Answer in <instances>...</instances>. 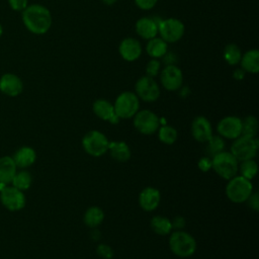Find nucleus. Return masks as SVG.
I'll return each instance as SVG.
<instances>
[{"mask_svg": "<svg viewBox=\"0 0 259 259\" xmlns=\"http://www.w3.org/2000/svg\"><path fill=\"white\" fill-rule=\"evenodd\" d=\"M22 21L30 32L34 34H44L51 28L52 15L50 10L42 5H27L22 11Z\"/></svg>", "mask_w": 259, "mask_h": 259, "instance_id": "nucleus-1", "label": "nucleus"}, {"mask_svg": "<svg viewBox=\"0 0 259 259\" xmlns=\"http://www.w3.org/2000/svg\"><path fill=\"white\" fill-rule=\"evenodd\" d=\"M169 246L176 256L186 258L194 254L196 250V241L190 234L177 230L171 234Z\"/></svg>", "mask_w": 259, "mask_h": 259, "instance_id": "nucleus-2", "label": "nucleus"}, {"mask_svg": "<svg viewBox=\"0 0 259 259\" xmlns=\"http://www.w3.org/2000/svg\"><path fill=\"white\" fill-rule=\"evenodd\" d=\"M211 168L220 177L230 180L238 173L239 161L231 152L222 151L211 158Z\"/></svg>", "mask_w": 259, "mask_h": 259, "instance_id": "nucleus-3", "label": "nucleus"}, {"mask_svg": "<svg viewBox=\"0 0 259 259\" xmlns=\"http://www.w3.org/2000/svg\"><path fill=\"white\" fill-rule=\"evenodd\" d=\"M253 193V185L250 180L240 176H235L231 178L226 186L227 197L235 202L242 203L247 201L250 195Z\"/></svg>", "mask_w": 259, "mask_h": 259, "instance_id": "nucleus-4", "label": "nucleus"}, {"mask_svg": "<svg viewBox=\"0 0 259 259\" xmlns=\"http://www.w3.org/2000/svg\"><path fill=\"white\" fill-rule=\"evenodd\" d=\"M258 146L259 143L256 138L241 135L233 142L231 153L239 162L251 160L256 157Z\"/></svg>", "mask_w": 259, "mask_h": 259, "instance_id": "nucleus-5", "label": "nucleus"}, {"mask_svg": "<svg viewBox=\"0 0 259 259\" xmlns=\"http://www.w3.org/2000/svg\"><path fill=\"white\" fill-rule=\"evenodd\" d=\"M140 107V101L139 97L136 93L125 91L120 93L114 102L113 108L115 114L119 118H131L133 117L139 110Z\"/></svg>", "mask_w": 259, "mask_h": 259, "instance_id": "nucleus-6", "label": "nucleus"}, {"mask_svg": "<svg viewBox=\"0 0 259 259\" xmlns=\"http://www.w3.org/2000/svg\"><path fill=\"white\" fill-rule=\"evenodd\" d=\"M107 138L98 131H90L82 139L84 151L93 157H100L108 150Z\"/></svg>", "mask_w": 259, "mask_h": 259, "instance_id": "nucleus-7", "label": "nucleus"}, {"mask_svg": "<svg viewBox=\"0 0 259 259\" xmlns=\"http://www.w3.org/2000/svg\"><path fill=\"white\" fill-rule=\"evenodd\" d=\"M158 32L166 42H175L184 34V24L176 18H167L158 22Z\"/></svg>", "mask_w": 259, "mask_h": 259, "instance_id": "nucleus-8", "label": "nucleus"}, {"mask_svg": "<svg viewBox=\"0 0 259 259\" xmlns=\"http://www.w3.org/2000/svg\"><path fill=\"white\" fill-rule=\"evenodd\" d=\"M134 125L143 135L154 134L160 125L159 117L151 110H141L134 115Z\"/></svg>", "mask_w": 259, "mask_h": 259, "instance_id": "nucleus-9", "label": "nucleus"}, {"mask_svg": "<svg viewBox=\"0 0 259 259\" xmlns=\"http://www.w3.org/2000/svg\"><path fill=\"white\" fill-rule=\"evenodd\" d=\"M137 96L144 101L153 102L160 96V88L157 82L149 76L141 77L135 86Z\"/></svg>", "mask_w": 259, "mask_h": 259, "instance_id": "nucleus-10", "label": "nucleus"}, {"mask_svg": "<svg viewBox=\"0 0 259 259\" xmlns=\"http://www.w3.org/2000/svg\"><path fill=\"white\" fill-rule=\"evenodd\" d=\"M217 130L220 136L235 140L242 135V119L234 115L226 116L219 121Z\"/></svg>", "mask_w": 259, "mask_h": 259, "instance_id": "nucleus-11", "label": "nucleus"}, {"mask_svg": "<svg viewBox=\"0 0 259 259\" xmlns=\"http://www.w3.org/2000/svg\"><path fill=\"white\" fill-rule=\"evenodd\" d=\"M1 201L8 209L18 210L25 205V196L22 190H19L14 186H5L1 190Z\"/></svg>", "mask_w": 259, "mask_h": 259, "instance_id": "nucleus-12", "label": "nucleus"}, {"mask_svg": "<svg viewBox=\"0 0 259 259\" xmlns=\"http://www.w3.org/2000/svg\"><path fill=\"white\" fill-rule=\"evenodd\" d=\"M183 81L181 70L175 65H167L161 73V82L163 87L168 91L178 90Z\"/></svg>", "mask_w": 259, "mask_h": 259, "instance_id": "nucleus-13", "label": "nucleus"}, {"mask_svg": "<svg viewBox=\"0 0 259 259\" xmlns=\"http://www.w3.org/2000/svg\"><path fill=\"white\" fill-rule=\"evenodd\" d=\"M23 90L21 79L12 73H6L0 77V91L8 96H17Z\"/></svg>", "mask_w": 259, "mask_h": 259, "instance_id": "nucleus-14", "label": "nucleus"}, {"mask_svg": "<svg viewBox=\"0 0 259 259\" xmlns=\"http://www.w3.org/2000/svg\"><path fill=\"white\" fill-rule=\"evenodd\" d=\"M191 135L200 143H205L212 136V128L209 120L204 116H197L191 123Z\"/></svg>", "mask_w": 259, "mask_h": 259, "instance_id": "nucleus-15", "label": "nucleus"}, {"mask_svg": "<svg viewBox=\"0 0 259 259\" xmlns=\"http://www.w3.org/2000/svg\"><path fill=\"white\" fill-rule=\"evenodd\" d=\"M161 195L157 188L155 187H146L144 188L139 195L140 206L146 211H152L156 209L160 203Z\"/></svg>", "mask_w": 259, "mask_h": 259, "instance_id": "nucleus-16", "label": "nucleus"}, {"mask_svg": "<svg viewBox=\"0 0 259 259\" xmlns=\"http://www.w3.org/2000/svg\"><path fill=\"white\" fill-rule=\"evenodd\" d=\"M118 52L123 60L127 62H133L140 58L142 54V47L136 38L126 37L120 42Z\"/></svg>", "mask_w": 259, "mask_h": 259, "instance_id": "nucleus-17", "label": "nucleus"}, {"mask_svg": "<svg viewBox=\"0 0 259 259\" xmlns=\"http://www.w3.org/2000/svg\"><path fill=\"white\" fill-rule=\"evenodd\" d=\"M136 31L145 39L156 37L158 33V22L153 18L142 17L136 23Z\"/></svg>", "mask_w": 259, "mask_h": 259, "instance_id": "nucleus-18", "label": "nucleus"}, {"mask_svg": "<svg viewBox=\"0 0 259 259\" xmlns=\"http://www.w3.org/2000/svg\"><path fill=\"white\" fill-rule=\"evenodd\" d=\"M36 158L35 152L30 147H22L20 148L12 158L16 167L26 168L34 163Z\"/></svg>", "mask_w": 259, "mask_h": 259, "instance_id": "nucleus-19", "label": "nucleus"}, {"mask_svg": "<svg viewBox=\"0 0 259 259\" xmlns=\"http://www.w3.org/2000/svg\"><path fill=\"white\" fill-rule=\"evenodd\" d=\"M16 173V165L11 157L0 158V183H9Z\"/></svg>", "mask_w": 259, "mask_h": 259, "instance_id": "nucleus-20", "label": "nucleus"}, {"mask_svg": "<svg viewBox=\"0 0 259 259\" xmlns=\"http://www.w3.org/2000/svg\"><path fill=\"white\" fill-rule=\"evenodd\" d=\"M92 108L95 115L102 120L109 121L115 115L113 105L108 100H105V99L95 100Z\"/></svg>", "mask_w": 259, "mask_h": 259, "instance_id": "nucleus-21", "label": "nucleus"}, {"mask_svg": "<svg viewBox=\"0 0 259 259\" xmlns=\"http://www.w3.org/2000/svg\"><path fill=\"white\" fill-rule=\"evenodd\" d=\"M108 151L111 158L118 162H125L131 158V149L124 142H109Z\"/></svg>", "mask_w": 259, "mask_h": 259, "instance_id": "nucleus-22", "label": "nucleus"}, {"mask_svg": "<svg viewBox=\"0 0 259 259\" xmlns=\"http://www.w3.org/2000/svg\"><path fill=\"white\" fill-rule=\"evenodd\" d=\"M240 63L244 71L256 74L259 71V52L257 50L246 52L242 56Z\"/></svg>", "mask_w": 259, "mask_h": 259, "instance_id": "nucleus-23", "label": "nucleus"}, {"mask_svg": "<svg viewBox=\"0 0 259 259\" xmlns=\"http://www.w3.org/2000/svg\"><path fill=\"white\" fill-rule=\"evenodd\" d=\"M167 42L160 37H153L149 39L146 50L150 57L153 59H159L167 53Z\"/></svg>", "mask_w": 259, "mask_h": 259, "instance_id": "nucleus-24", "label": "nucleus"}, {"mask_svg": "<svg viewBox=\"0 0 259 259\" xmlns=\"http://www.w3.org/2000/svg\"><path fill=\"white\" fill-rule=\"evenodd\" d=\"M103 219V210L98 206H91L84 213V223L89 228H95L99 226L102 223Z\"/></svg>", "mask_w": 259, "mask_h": 259, "instance_id": "nucleus-25", "label": "nucleus"}, {"mask_svg": "<svg viewBox=\"0 0 259 259\" xmlns=\"http://www.w3.org/2000/svg\"><path fill=\"white\" fill-rule=\"evenodd\" d=\"M151 228L158 235H168L172 231V223L169 219L161 215L153 217L151 220Z\"/></svg>", "mask_w": 259, "mask_h": 259, "instance_id": "nucleus-26", "label": "nucleus"}, {"mask_svg": "<svg viewBox=\"0 0 259 259\" xmlns=\"http://www.w3.org/2000/svg\"><path fill=\"white\" fill-rule=\"evenodd\" d=\"M242 58V52L240 48L235 44H229L224 50V59L229 65H236L240 63Z\"/></svg>", "mask_w": 259, "mask_h": 259, "instance_id": "nucleus-27", "label": "nucleus"}, {"mask_svg": "<svg viewBox=\"0 0 259 259\" xmlns=\"http://www.w3.org/2000/svg\"><path fill=\"white\" fill-rule=\"evenodd\" d=\"M205 143H206L205 149H206L207 157L212 158L214 155L224 151L225 142L220 136H211Z\"/></svg>", "mask_w": 259, "mask_h": 259, "instance_id": "nucleus-28", "label": "nucleus"}, {"mask_svg": "<svg viewBox=\"0 0 259 259\" xmlns=\"http://www.w3.org/2000/svg\"><path fill=\"white\" fill-rule=\"evenodd\" d=\"M238 171H240V174L242 177L251 180L253 179L258 171V166L257 163L251 159V160H246V161H242L241 164L239 165Z\"/></svg>", "mask_w": 259, "mask_h": 259, "instance_id": "nucleus-29", "label": "nucleus"}, {"mask_svg": "<svg viewBox=\"0 0 259 259\" xmlns=\"http://www.w3.org/2000/svg\"><path fill=\"white\" fill-rule=\"evenodd\" d=\"M158 138L160 142L166 145H172L176 142L178 138V133L177 131L170 125H163L159 128L158 133Z\"/></svg>", "mask_w": 259, "mask_h": 259, "instance_id": "nucleus-30", "label": "nucleus"}, {"mask_svg": "<svg viewBox=\"0 0 259 259\" xmlns=\"http://www.w3.org/2000/svg\"><path fill=\"white\" fill-rule=\"evenodd\" d=\"M258 132V120L253 115H248L242 120V135L256 138Z\"/></svg>", "mask_w": 259, "mask_h": 259, "instance_id": "nucleus-31", "label": "nucleus"}, {"mask_svg": "<svg viewBox=\"0 0 259 259\" xmlns=\"http://www.w3.org/2000/svg\"><path fill=\"white\" fill-rule=\"evenodd\" d=\"M32 178L30 174L26 171H20L18 173H15L14 177L12 178L13 186L16 187L19 190H26L31 185Z\"/></svg>", "mask_w": 259, "mask_h": 259, "instance_id": "nucleus-32", "label": "nucleus"}, {"mask_svg": "<svg viewBox=\"0 0 259 259\" xmlns=\"http://www.w3.org/2000/svg\"><path fill=\"white\" fill-rule=\"evenodd\" d=\"M159 70H160V62L157 59H152L146 67L147 76L153 78L159 73Z\"/></svg>", "mask_w": 259, "mask_h": 259, "instance_id": "nucleus-33", "label": "nucleus"}, {"mask_svg": "<svg viewBox=\"0 0 259 259\" xmlns=\"http://www.w3.org/2000/svg\"><path fill=\"white\" fill-rule=\"evenodd\" d=\"M96 252L100 257H102L104 259H110V258H112V255H113L111 248L105 244L99 245L96 249Z\"/></svg>", "mask_w": 259, "mask_h": 259, "instance_id": "nucleus-34", "label": "nucleus"}, {"mask_svg": "<svg viewBox=\"0 0 259 259\" xmlns=\"http://www.w3.org/2000/svg\"><path fill=\"white\" fill-rule=\"evenodd\" d=\"M28 0H8L10 7L15 11H23L27 7Z\"/></svg>", "mask_w": 259, "mask_h": 259, "instance_id": "nucleus-35", "label": "nucleus"}, {"mask_svg": "<svg viewBox=\"0 0 259 259\" xmlns=\"http://www.w3.org/2000/svg\"><path fill=\"white\" fill-rule=\"evenodd\" d=\"M157 1L158 0H135V3L143 10H150L156 5Z\"/></svg>", "mask_w": 259, "mask_h": 259, "instance_id": "nucleus-36", "label": "nucleus"}, {"mask_svg": "<svg viewBox=\"0 0 259 259\" xmlns=\"http://www.w3.org/2000/svg\"><path fill=\"white\" fill-rule=\"evenodd\" d=\"M197 166L202 172H207L211 168V159L209 157H202L199 159Z\"/></svg>", "mask_w": 259, "mask_h": 259, "instance_id": "nucleus-37", "label": "nucleus"}, {"mask_svg": "<svg viewBox=\"0 0 259 259\" xmlns=\"http://www.w3.org/2000/svg\"><path fill=\"white\" fill-rule=\"evenodd\" d=\"M249 206L254 209V210H258L259 209V200H258V193H252L250 195V197L247 199Z\"/></svg>", "mask_w": 259, "mask_h": 259, "instance_id": "nucleus-38", "label": "nucleus"}, {"mask_svg": "<svg viewBox=\"0 0 259 259\" xmlns=\"http://www.w3.org/2000/svg\"><path fill=\"white\" fill-rule=\"evenodd\" d=\"M172 223V229L181 230L185 226V221L182 217H176Z\"/></svg>", "mask_w": 259, "mask_h": 259, "instance_id": "nucleus-39", "label": "nucleus"}, {"mask_svg": "<svg viewBox=\"0 0 259 259\" xmlns=\"http://www.w3.org/2000/svg\"><path fill=\"white\" fill-rule=\"evenodd\" d=\"M244 76H245V71H244L243 69H239V70H236V71L234 72V77H235L236 79H238V80L243 79Z\"/></svg>", "mask_w": 259, "mask_h": 259, "instance_id": "nucleus-40", "label": "nucleus"}, {"mask_svg": "<svg viewBox=\"0 0 259 259\" xmlns=\"http://www.w3.org/2000/svg\"><path fill=\"white\" fill-rule=\"evenodd\" d=\"M104 4H106V5H112L113 3H115L117 0H101Z\"/></svg>", "mask_w": 259, "mask_h": 259, "instance_id": "nucleus-41", "label": "nucleus"}, {"mask_svg": "<svg viewBox=\"0 0 259 259\" xmlns=\"http://www.w3.org/2000/svg\"><path fill=\"white\" fill-rule=\"evenodd\" d=\"M2 33H3V27H2V25L0 24V36L2 35Z\"/></svg>", "mask_w": 259, "mask_h": 259, "instance_id": "nucleus-42", "label": "nucleus"}]
</instances>
